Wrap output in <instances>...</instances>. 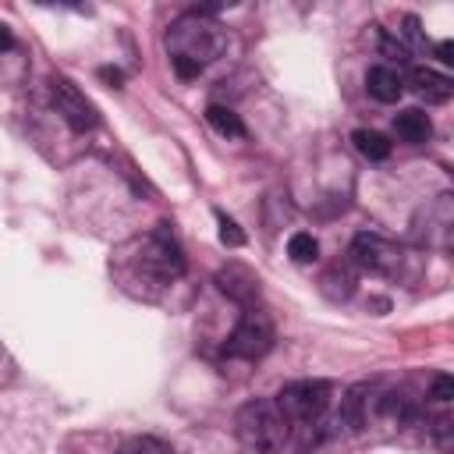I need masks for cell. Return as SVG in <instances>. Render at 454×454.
I'll return each instance as SVG.
<instances>
[{"label": "cell", "mask_w": 454, "mask_h": 454, "mask_svg": "<svg viewBox=\"0 0 454 454\" xmlns=\"http://www.w3.org/2000/svg\"><path fill=\"white\" fill-rule=\"evenodd\" d=\"M408 85L426 103H447L454 96V82L443 71H436V67H411L408 71Z\"/></svg>", "instance_id": "cell-9"}, {"label": "cell", "mask_w": 454, "mask_h": 454, "mask_svg": "<svg viewBox=\"0 0 454 454\" xmlns=\"http://www.w3.org/2000/svg\"><path fill=\"white\" fill-rule=\"evenodd\" d=\"M330 394L333 387L326 380H298L277 394V408L291 426H316L330 408Z\"/></svg>", "instance_id": "cell-4"}, {"label": "cell", "mask_w": 454, "mask_h": 454, "mask_svg": "<svg viewBox=\"0 0 454 454\" xmlns=\"http://www.w3.org/2000/svg\"><path fill=\"white\" fill-rule=\"evenodd\" d=\"M394 135H397L401 142H408V145H422V142H429V135H433V121H429V114L419 110V106L401 110V114H394Z\"/></svg>", "instance_id": "cell-12"}, {"label": "cell", "mask_w": 454, "mask_h": 454, "mask_svg": "<svg viewBox=\"0 0 454 454\" xmlns=\"http://www.w3.org/2000/svg\"><path fill=\"white\" fill-rule=\"evenodd\" d=\"M351 262L362 266V270H369V273L390 277V273H397V266H401V248H397L390 238L376 234V231H362V234H355V241H351Z\"/></svg>", "instance_id": "cell-7"}, {"label": "cell", "mask_w": 454, "mask_h": 454, "mask_svg": "<svg viewBox=\"0 0 454 454\" xmlns=\"http://www.w3.org/2000/svg\"><path fill=\"white\" fill-rule=\"evenodd\" d=\"M383 57H390V60H397V64H408V57H411V46H408L401 35H390V32H383Z\"/></svg>", "instance_id": "cell-17"}, {"label": "cell", "mask_w": 454, "mask_h": 454, "mask_svg": "<svg viewBox=\"0 0 454 454\" xmlns=\"http://www.w3.org/2000/svg\"><path fill=\"white\" fill-rule=\"evenodd\" d=\"M117 454H174V450H170V443H163L160 436H145V433H138V436L121 440Z\"/></svg>", "instance_id": "cell-15"}, {"label": "cell", "mask_w": 454, "mask_h": 454, "mask_svg": "<svg viewBox=\"0 0 454 454\" xmlns=\"http://www.w3.org/2000/svg\"><path fill=\"white\" fill-rule=\"evenodd\" d=\"M287 255H291L294 262H316V259H319V241H316L309 231H298V234H291V241H287Z\"/></svg>", "instance_id": "cell-16"}, {"label": "cell", "mask_w": 454, "mask_h": 454, "mask_svg": "<svg viewBox=\"0 0 454 454\" xmlns=\"http://www.w3.org/2000/svg\"><path fill=\"white\" fill-rule=\"evenodd\" d=\"M14 46V35H11V28L7 25H0V53H7Z\"/></svg>", "instance_id": "cell-21"}, {"label": "cell", "mask_w": 454, "mask_h": 454, "mask_svg": "<svg viewBox=\"0 0 454 454\" xmlns=\"http://www.w3.org/2000/svg\"><path fill=\"white\" fill-rule=\"evenodd\" d=\"M216 287H220V294H227L241 309H255V301H259V277H255V270H248L241 262L220 266L216 270Z\"/></svg>", "instance_id": "cell-8"}, {"label": "cell", "mask_w": 454, "mask_h": 454, "mask_svg": "<svg viewBox=\"0 0 454 454\" xmlns=\"http://www.w3.org/2000/svg\"><path fill=\"white\" fill-rule=\"evenodd\" d=\"M376 411V394L365 387V383H358V387H351L348 394H344V404H340V415H344V422L355 429V433H362L365 426H369V415Z\"/></svg>", "instance_id": "cell-11"}, {"label": "cell", "mask_w": 454, "mask_h": 454, "mask_svg": "<svg viewBox=\"0 0 454 454\" xmlns=\"http://www.w3.org/2000/svg\"><path fill=\"white\" fill-rule=\"evenodd\" d=\"M436 57H440L443 64H454V43H450V39H440V43H436Z\"/></svg>", "instance_id": "cell-20"}, {"label": "cell", "mask_w": 454, "mask_h": 454, "mask_svg": "<svg viewBox=\"0 0 454 454\" xmlns=\"http://www.w3.org/2000/svg\"><path fill=\"white\" fill-rule=\"evenodd\" d=\"M277 333H273V319L262 312V309H245V316L238 319V326L231 330L227 337V355L231 358H262L270 348H273Z\"/></svg>", "instance_id": "cell-5"}, {"label": "cell", "mask_w": 454, "mask_h": 454, "mask_svg": "<svg viewBox=\"0 0 454 454\" xmlns=\"http://www.w3.org/2000/svg\"><path fill=\"white\" fill-rule=\"evenodd\" d=\"M365 92L376 99V103H397L401 92H404V82L397 74V67L390 64H376L365 71Z\"/></svg>", "instance_id": "cell-10"}, {"label": "cell", "mask_w": 454, "mask_h": 454, "mask_svg": "<svg viewBox=\"0 0 454 454\" xmlns=\"http://www.w3.org/2000/svg\"><path fill=\"white\" fill-rule=\"evenodd\" d=\"M223 46H227V32L220 28V21H213L209 14H199L195 7L181 14L167 32V50L181 78L199 74L209 60L223 53Z\"/></svg>", "instance_id": "cell-1"}, {"label": "cell", "mask_w": 454, "mask_h": 454, "mask_svg": "<svg viewBox=\"0 0 454 454\" xmlns=\"http://www.w3.org/2000/svg\"><path fill=\"white\" fill-rule=\"evenodd\" d=\"M351 142H355V149H358L365 160H387V156H390V142H387L380 131H372V128H358V131L351 135Z\"/></svg>", "instance_id": "cell-14"}, {"label": "cell", "mask_w": 454, "mask_h": 454, "mask_svg": "<svg viewBox=\"0 0 454 454\" xmlns=\"http://www.w3.org/2000/svg\"><path fill=\"white\" fill-rule=\"evenodd\" d=\"M50 99H53V110H57L74 131H89V128H96L99 114H96L92 99H89L71 78L53 74V78H50Z\"/></svg>", "instance_id": "cell-6"}, {"label": "cell", "mask_w": 454, "mask_h": 454, "mask_svg": "<svg viewBox=\"0 0 454 454\" xmlns=\"http://www.w3.org/2000/svg\"><path fill=\"white\" fill-rule=\"evenodd\" d=\"M216 223H220V241L223 245H231V248H238V245H245V234H241V227L227 216V213H216Z\"/></svg>", "instance_id": "cell-18"}, {"label": "cell", "mask_w": 454, "mask_h": 454, "mask_svg": "<svg viewBox=\"0 0 454 454\" xmlns=\"http://www.w3.org/2000/svg\"><path fill=\"white\" fill-rule=\"evenodd\" d=\"M11 369H14V365H11V358H7V351L0 348V380H7V376H11Z\"/></svg>", "instance_id": "cell-22"}, {"label": "cell", "mask_w": 454, "mask_h": 454, "mask_svg": "<svg viewBox=\"0 0 454 454\" xmlns=\"http://www.w3.org/2000/svg\"><path fill=\"white\" fill-rule=\"evenodd\" d=\"M99 74H103V78H106V82H114V85H121V78H124V74H121V71H117V67H103V71H99Z\"/></svg>", "instance_id": "cell-23"}, {"label": "cell", "mask_w": 454, "mask_h": 454, "mask_svg": "<svg viewBox=\"0 0 454 454\" xmlns=\"http://www.w3.org/2000/svg\"><path fill=\"white\" fill-rule=\"evenodd\" d=\"M135 266H138L142 277H149L156 284H170V280H177L184 273V248L177 245V238L170 234L167 223H160L149 238H142Z\"/></svg>", "instance_id": "cell-3"}, {"label": "cell", "mask_w": 454, "mask_h": 454, "mask_svg": "<svg viewBox=\"0 0 454 454\" xmlns=\"http://www.w3.org/2000/svg\"><path fill=\"white\" fill-rule=\"evenodd\" d=\"M433 397L436 401H450L454 397V380L450 376H436L433 380Z\"/></svg>", "instance_id": "cell-19"}, {"label": "cell", "mask_w": 454, "mask_h": 454, "mask_svg": "<svg viewBox=\"0 0 454 454\" xmlns=\"http://www.w3.org/2000/svg\"><path fill=\"white\" fill-rule=\"evenodd\" d=\"M206 121L213 124V131H220L227 138H245V124H241V117L231 106H220V103L206 106Z\"/></svg>", "instance_id": "cell-13"}, {"label": "cell", "mask_w": 454, "mask_h": 454, "mask_svg": "<svg viewBox=\"0 0 454 454\" xmlns=\"http://www.w3.org/2000/svg\"><path fill=\"white\" fill-rule=\"evenodd\" d=\"M234 429H238V440L252 454H280L287 436H291V422L284 419V411L270 397L245 401L234 415Z\"/></svg>", "instance_id": "cell-2"}]
</instances>
